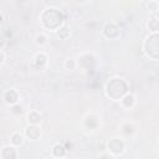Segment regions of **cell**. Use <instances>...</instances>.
<instances>
[{
  "mask_svg": "<svg viewBox=\"0 0 159 159\" xmlns=\"http://www.w3.org/2000/svg\"><path fill=\"white\" fill-rule=\"evenodd\" d=\"M127 92L128 84L124 78L113 77L106 83V94L113 101H119Z\"/></svg>",
  "mask_w": 159,
  "mask_h": 159,
  "instance_id": "cell-1",
  "label": "cell"
},
{
  "mask_svg": "<svg viewBox=\"0 0 159 159\" xmlns=\"http://www.w3.org/2000/svg\"><path fill=\"white\" fill-rule=\"evenodd\" d=\"M159 32H154L150 34L149 36L145 37L144 43H143V50L147 53V56H149L150 58L154 60L155 57V52L159 51Z\"/></svg>",
  "mask_w": 159,
  "mask_h": 159,
  "instance_id": "cell-2",
  "label": "cell"
},
{
  "mask_svg": "<svg viewBox=\"0 0 159 159\" xmlns=\"http://www.w3.org/2000/svg\"><path fill=\"white\" fill-rule=\"evenodd\" d=\"M107 150H108L109 154L113 155V158L122 155V154L124 153V150H125L124 140H123L122 138H118V137L111 138V139L107 142Z\"/></svg>",
  "mask_w": 159,
  "mask_h": 159,
  "instance_id": "cell-3",
  "label": "cell"
},
{
  "mask_svg": "<svg viewBox=\"0 0 159 159\" xmlns=\"http://www.w3.org/2000/svg\"><path fill=\"white\" fill-rule=\"evenodd\" d=\"M30 67L31 70H35V71H43L47 67V55L42 51L35 53L31 58Z\"/></svg>",
  "mask_w": 159,
  "mask_h": 159,
  "instance_id": "cell-4",
  "label": "cell"
},
{
  "mask_svg": "<svg viewBox=\"0 0 159 159\" xmlns=\"http://www.w3.org/2000/svg\"><path fill=\"white\" fill-rule=\"evenodd\" d=\"M102 35L108 39V40H116L119 37L120 35V30H119V26L116 24V22H112V21H108L103 25L102 27Z\"/></svg>",
  "mask_w": 159,
  "mask_h": 159,
  "instance_id": "cell-5",
  "label": "cell"
},
{
  "mask_svg": "<svg viewBox=\"0 0 159 159\" xmlns=\"http://www.w3.org/2000/svg\"><path fill=\"white\" fill-rule=\"evenodd\" d=\"M2 101L6 106L11 107L16 103H19L20 101V93L17 92V89L15 88H7L2 92Z\"/></svg>",
  "mask_w": 159,
  "mask_h": 159,
  "instance_id": "cell-6",
  "label": "cell"
},
{
  "mask_svg": "<svg viewBox=\"0 0 159 159\" xmlns=\"http://www.w3.org/2000/svg\"><path fill=\"white\" fill-rule=\"evenodd\" d=\"M24 134L25 138H27L29 140H37L41 137V128L39 127V124H27L24 129Z\"/></svg>",
  "mask_w": 159,
  "mask_h": 159,
  "instance_id": "cell-7",
  "label": "cell"
},
{
  "mask_svg": "<svg viewBox=\"0 0 159 159\" xmlns=\"http://www.w3.org/2000/svg\"><path fill=\"white\" fill-rule=\"evenodd\" d=\"M17 157H19V154H17L16 147H14L11 144L1 147V150H0V158L1 159H15Z\"/></svg>",
  "mask_w": 159,
  "mask_h": 159,
  "instance_id": "cell-8",
  "label": "cell"
},
{
  "mask_svg": "<svg viewBox=\"0 0 159 159\" xmlns=\"http://www.w3.org/2000/svg\"><path fill=\"white\" fill-rule=\"evenodd\" d=\"M135 102H137L135 96H134L133 93H130V92H127V93L119 99V104H120V107L124 108V109H132V108L135 106Z\"/></svg>",
  "mask_w": 159,
  "mask_h": 159,
  "instance_id": "cell-9",
  "label": "cell"
},
{
  "mask_svg": "<svg viewBox=\"0 0 159 159\" xmlns=\"http://www.w3.org/2000/svg\"><path fill=\"white\" fill-rule=\"evenodd\" d=\"M24 139H25V134L24 133H21V132H17V130H15V132H12L11 134H10V138H9V142H10V144L11 145H14V147H20V145H22L24 144Z\"/></svg>",
  "mask_w": 159,
  "mask_h": 159,
  "instance_id": "cell-10",
  "label": "cell"
},
{
  "mask_svg": "<svg viewBox=\"0 0 159 159\" xmlns=\"http://www.w3.org/2000/svg\"><path fill=\"white\" fill-rule=\"evenodd\" d=\"M67 154V148L62 143H57L51 148V155L53 158H65Z\"/></svg>",
  "mask_w": 159,
  "mask_h": 159,
  "instance_id": "cell-11",
  "label": "cell"
},
{
  "mask_svg": "<svg viewBox=\"0 0 159 159\" xmlns=\"http://www.w3.org/2000/svg\"><path fill=\"white\" fill-rule=\"evenodd\" d=\"M41 119H42V116H41V113H40L39 111H36V109H31V111H29L27 114H26V120H27V123H30V124H40Z\"/></svg>",
  "mask_w": 159,
  "mask_h": 159,
  "instance_id": "cell-12",
  "label": "cell"
},
{
  "mask_svg": "<svg viewBox=\"0 0 159 159\" xmlns=\"http://www.w3.org/2000/svg\"><path fill=\"white\" fill-rule=\"evenodd\" d=\"M147 27L148 30L154 34V32H159V19L155 16V15H152V17L148 20L147 22Z\"/></svg>",
  "mask_w": 159,
  "mask_h": 159,
  "instance_id": "cell-13",
  "label": "cell"
},
{
  "mask_svg": "<svg viewBox=\"0 0 159 159\" xmlns=\"http://www.w3.org/2000/svg\"><path fill=\"white\" fill-rule=\"evenodd\" d=\"M55 32H56L57 37H60L61 40H66V39H68L70 35H71V30H70V27H68L66 24H63L62 26H60Z\"/></svg>",
  "mask_w": 159,
  "mask_h": 159,
  "instance_id": "cell-14",
  "label": "cell"
},
{
  "mask_svg": "<svg viewBox=\"0 0 159 159\" xmlns=\"http://www.w3.org/2000/svg\"><path fill=\"white\" fill-rule=\"evenodd\" d=\"M120 130L123 134H127V135H132L135 130V125L133 122H124L120 124Z\"/></svg>",
  "mask_w": 159,
  "mask_h": 159,
  "instance_id": "cell-15",
  "label": "cell"
},
{
  "mask_svg": "<svg viewBox=\"0 0 159 159\" xmlns=\"http://www.w3.org/2000/svg\"><path fill=\"white\" fill-rule=\"evenodd\" d=\"M35 43H36L37 46H40V47L45 46V45L47 43V36H46L45 34H42V32L37 34V35L35 36Z\"/></svg>",
  "mask_w": 159,
  "mask_h": 159,
  "instance_id": "cell-16",
  "label": "cell"
},
{
  "mask_svg": "<svg viewBox=\"0 0 159 159\" xmlns=\"http://www.w3.org/2000/svg\"><path fill=\"white\" fill-rule=\"evenodd\" d=\"M65 67H66L67 71H75L78 67V62L75 58H67L65 61Z\"/></svg>",
  "mask_w": 159,
  "mask_h": 159,
  "instance_id": "cell-17",
  "label": "cell"
},
{
  "mask_svg": "<svg viewBox=\"0 0 159 159\" xmlns=\"http://www.w3.org/2000/svg\"><path fill=\"white\" fill-rule=\"evenodd\" d=\"M148 10L152 12V15H155L157 11L159 10V4H158V1H157V0H150V1L148 2Z\"/></svg>",
  "mask_w": 159,
  "mask_h": 159,
  "instance_id": "cell-18",
  "label": "cell"
},
{
  "mask_svg": "<svg viewBox=\"0 0 159 159\" xmlns=\"http://www.w3.org/2000/svg\"><path fill=\"white\" fill-rule=\"evenodd\" d=\"M11 109V113H14V114H16V116H19V114H21L22 113V106L21 104H19V103H16V104H14V106H11L10 107Z\"/></svg>",
  "mask_w": 159,
  "mask_h": 159,
  "instance_id": "cell-19",
  "label": "cell"
},
{
  "mask_svg": "<svg viewBox=\"0 0 159 159\" xmlns=\"http://www.w3.org/2000/svg\"><path fill=\"white\" fill-rule=\"evenodd\" d=\"M5 58H6L5 50H4V48H1V51H0V65H4V63H5Z\"/></svg>",
  "mask_w": 159,
  "mask_h": 159,
  "instance_id": "cell-20",
  "label": "cell"
},
{
  "mask_svg": "<svg viewBox=\"0 0 159 159\" xmlns=\"http://www.w3.org/2000/svg\"><path fill=\"white\" fill-rule=\"evenodd\" d=\"M157 1H158V4H159V0H157Z\"/></svg>",
  "mask_w": 159,
  "mask_h": 159,
  "instance_id": "cell-21",
  "label": "cell"
},
{
  "mask_svg": "<svg viewBox=\"0 0 159 159\" xmlns=\"http://www.w3.org/2000/svg\"><path fill=\"white\" fill-rule=\"evenodd\" d=\"M158 143H159V139H158Z\"/></svg>",
  "mask_w": 159,
  "mask_h": 159,
  "instance_id": "cell-22",
  "label": "cell"
}]
</instances>
